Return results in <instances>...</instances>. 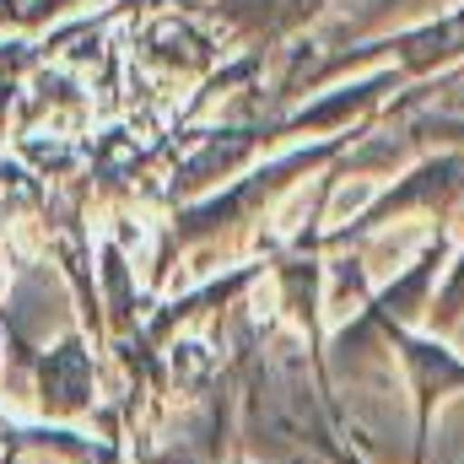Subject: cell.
<instances>
[{
	"label": "cell",
	"instance_id": "obj_1",
	"mask_svg": "<svg viewBox=\"0 0 464 464\" xmlns=\"http://www.w3.org/2000/svg\"><path fill=\"white\" fill-rule=\"evenodd\" d=\"M92 405V367L82 346H60L44 362V411L49 416H71V411H87Z\"/></svg>",
	"mask_w": 464,
	"mask_h": 464
}]
</instances>
